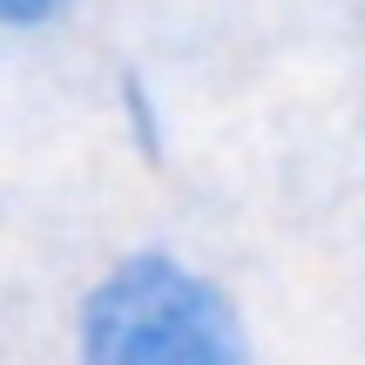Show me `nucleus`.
Segmentation results:
<instances>
[{
	"mask_svg": "<svg viewBox=\"0 0 365 365\" xmlns=\"http://www.w3.org/2000/svg\"><path fill=\"white\" fill-rule=\"evenodd\" d=\"M75 365H250L237 291L170 244H135L81 284L68 318Z\"/></svg>",
	"mask_w": 365,
	"mask_h": 365,
	"instance_id": "obj_1",
	"label": "nucleus"
},
{
	"mask_svg": "<svg viewBox=\"0 0 365 365\" xmlns=\"http://www.w3.org/2000/svg\"><path fill=\"white\" fill-rule=\"evenodd\" d=\"M115 122H122V143L135 149V163H163L170 156V115L156 102V81L143 68H122L115 75Z\"/></svg>",
	"mask_w": 365,
	"mask_h": 365,
	"instance_id": "obj_2",
	"label": "nucleus"
},
{
	"mask_svg": "<svg viewBox=\"0 0 365 365\" xmlns=\"http://www.w3.org/2000/svg\"><path fill=\"white\" fill-rule=\"evenodd\" d=\"M81 0H0V41H21V34H48L75 14Z\"/></svg>",
	"mask_w": 365,
	"mask_h": 365,
	"instance_id": "obj_3",
	"label": "nucleus"
}]
</instances>
